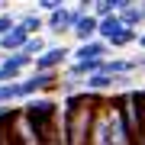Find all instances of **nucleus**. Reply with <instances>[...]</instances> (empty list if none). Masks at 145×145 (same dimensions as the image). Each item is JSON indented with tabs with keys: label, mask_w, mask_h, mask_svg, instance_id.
Returning a JSON list of instances; mask_svg holds the SVG:
<instances>
[{
	"label": "nucleus",
	"mask_w": 145,
	"mask_h": 145,
	"mask_svg": "<svg viewBox=\"0 0 145 145\" xmlns=\"http://www.w3.org/2000/svg\"><path fill=\"white\" fill-rule=\"evenodd\" d=\"M71 55H74V48H68V45H48V52H42L32 61V71H61Z\"/></svg>",
	"instance_id": "obj_1"
},
{
	"label": "nucleus",
	"mask_w": 145,
	"mask_h": 145,
	"mask_svg": "<svg viewBox=\"0 0 145 145\" xmlns=\"http://www.w3.org/2000/svg\"><path fill=\"white\" fill-rule=\"evenodd\" d=\"M78 16H81L78 7H61V10H55V13H48V16H45V29H48V32H55V36H65V32H71V29H74Z\"/></svg>",
	"instance_id": "obj_2"
},
{
	"label": "nucleus",
	"mask_w": 145,
	"mask_h": 145,
	"mask_svg": "<svg viewBox=\"0 0 145 145\" xmlns=\"http://www.w3.org/2000/svg\"><path fill=\"white\" fill-rule=\"evenodd\" d=\"M32 68V58L16 52V55H7L0 61V84H13V81H23V71Z\"/></svg>",
	"instance_id": "obj_3"
},
{
	"label": "nucleus",
	"mask_w": 145,
	"mask_h": 145,
	"mask_svg": "<svg viewBox=\"0 0 145 145\" xmlns=\"http://www.w3.org/2000/svg\"><path fill=\"white\" fill-rule=\"evenodd\" d=\"M110 42L103 39H90V42H81L78 48H74V55H71V61H106L110 58Z\"/></svg>",
	"instance_id": "obj_4"
},
{
	"label": "nucleus",
	"mask_w": 145,
	"mask_h": 145,
	"mask_svg": "<svg viewBox=\"0 0 145 145\" xmlns=\"http://www.w3.org/2000/svg\"><path fill=\"white\" fill-rule=\"evenodd\" d=\"M110 106V132H113V145H135L132 135H129V126H126V116L123 110H119L116 100H106Z\"/></svg>",
	"instance_id": "obj_5"
},
{
	"label": "nucleus",
	"mask_w": 145,
	"mask_h": 145,
	"mask_svg": "<svg viewBox=\"0 0 145 145\" xmlns=\"http://www.w3.org/2000/svg\"><path fill=\"white\" fill-rule=\"evenodd\" d=\"M90 145H113V132H110V106H106V100L97 106V119H93Z\"/></svg>",
	"instance_id": "obj_6"
},
{
	"label": "nucleus",
	"mask_w": 145,
	"mask_h": 145,
	"mask_svg": "<svg viewBox=\"0 0 145 145\" xmlns=\"http://www.w3.org/2000/svg\"><path fill=\"white\" fill-rule=\"evenodd\" d=\"M71 32H74V36H78L81 42H90V39H100V36H97V32H100V16H97V13H81Z\"/></svg>",
	"instance_id": "obj_7"
},
{
	"label": "nucleus",
	"mask_w": 145,
	"mask_h": 145,
	"mask_svg": "<svg viewBox=\"0 0 145 145\" xmlns=\"http://www.w3.org/2000/svg\"><path fill=\"white\" fill-rule=\"evenodd\" d=\"M26 42H29L26 29L16 23V29H10L3 39H0V55H16V52H23V48H26Z\"/></svg>",
	"instance_id": "obj_8"
},
{
	"label": "nucleus",
	"mask_w": 145,
	"mask_h": 145,
	"mask_svg": "<svg viewBox=\"0 0 145 145\" xmlns=\"http://www.w3.org/2000/svg\"><path fill=\"white\" fill-rule=\"evenodd\" d=\"M84 90H87V93H106V90H116V78H113V74H106V71L90 74V78L84 81Z\"/></svg>",
	"instance_id": "obj_9"
},
{
	"label": "nucleus",
	"mask_w": 145,
	"mask_h": 145,
	"mask_svg": "<svg viewBox=\"0 0 145 145\" xmlns=\"http://www.w3.org/2000/svg\"><path fill=\"white\" fill-rule=\"evenodd\" d=\"M119 29H126L123 26V16H119V13H106V16H100V32H97V36L103 42H110Z\"/></svg>",
	"instance_id": "obj_10"
},
{
	"label": "nucleus",
	"mask_w": 145,
	"mask_h": 145,
	"mask_svg": "<svg viewBox=\"0 0 145 145\" xmlns=\"http://www.w3.org/2000/svg\"><path fill=\"white\" fill-rule=\"evenodd\" d=\"M20 26L26 29V36H42V29H45V16H42L39 10H29L20 16Z\"/></svg>",
	"instance_id": "obj_11"
},
{
	"label": "nucleus",
	"mask_w": 145,
	"mask_h": 145,
	"mask_svg": "<svg viewBox=\"0 0 145 145\" xmlns=\"http://www.w3.org/2000/svg\"><path fill=\"white\" fill-rule=\"evenodd\" d=\"M123 16V26L126 29H135V32H142V26H145V7L142 3H132L126 13H119Z\"/></svg>",
	"instance_id": "obj_12"
},
{
	"label": "nucleus",
	"mask_w": 145,
	"mask_h": 145,
	"mask_svg": "<svg viewBox=\"0 0 145 145\" xmlns=\"http://www.w3.org/2000/svg\"><path fill=\"white\" fill-rule=\"evenodd\" d=\"M103 71L113 74V78H119V74H132L135 65H132V58H106V61H103Z\"/></svg>",
	"instance_id": "obj_13"
},
{
	"label": "nucleus",
	"mask_w": 145,
	"mask_h": 145,
	"mask_svg": "<svg viewBox=\"0 0 145 145\" xmlns=\"http://www.w3.org/2000/svg\"><path fill=\"white\" fill-rule=\"evenodd\" d=\"M139 42V32L135 29H119L113 39H110V48H126V45H135Z\"/></svg>",
	"instance_id": "obj_14"
},
{
	"label": "nucleus",
	"mask_w": 145,
	"mask_h": 145,
	"mask_svg": "<svg viewBox=\"0 0 145 145\" xmlns=\"http://www.w3.org/2000/svg\"><path fill=\"white\" fill-rule=\"evenodd\" d=\"M42 52H48V42L42 39V36H29V42H26V48H23V55H29L32 61L42 55Z\"/></svg>",
	"instance_id": "obj_15"
},
{
	"label": "nucleus",
	"mask_w": 145,
	"mask_h": 145,
	"mask_svg": "<svg viewBox=\"0 0 145 145\" xmlns=\"http://www.w3.org/2000/svg\"><path fill=\"white\" fill-rule=\"evenodd\" d=\"M81 87H84V81H74V78H65V74H61V87H58V90H61L65 97H74Z\"/></svg>",
	"instance_id": "obj_16"
},
{
	"label": "nucleus",
	"mask_w": 145,
	"mask_h": 145,
	"mask_svg": "<svg viewBox=\"0 0 145 145\" xmlns=\"http://www.w3.org/2000/svg\"><path fill=\"white\" fill-rule=\"evenodd\" d=\"M16 23H20V16H13V13H0V39H3L10 29H16Z\"/></svg>",
	"instance_id": "obj_17"
},
{
	"label": "nucleus",
	"mask_w": 145,
	"mask_h": 145,
	"mask_svg": "<svg viewBox=\"0 0 145 145\" xmlns=\"http://www.w3.org/2000/svg\"><path fill=\"white\" fill-rule=\"evenodd\" d=\"M39 3V13H55V10H61V7H68V0H36Z\"/></svg>",
	"instance_id": "obj_18"
},
{
	"label": "nucleus",
	"mask_w": 145,
	"mask_h": 145,
	"mask_svg": "<svg viewBox=\"0 0 145 145\" xmlns=\"http://www.w3.org/2000/svg\"><path fill=\"white\" fill-rule=\"evenodd\" d=\"M93 13H97V16H106V13H113V0H97Z\"/></svg>",
	"instance_id": "obj_19"
},
{
	"label": "nucleus",
	"mask_w": 145,
	"mask_h": 145,
	"mask_svg": "<svg viewBox=\"0 0 145 145\" xmlns=\"http://www.w3.org/2000/svg\"><path fill=\"white\" fill-rule=\"evenodd\" d=\"M132 65H135V71H145V52H139L132 58Z\"/></svg>",
	"instance_id": "obj_20"
},
{
	"label": "nucleus",
	"mask_w": 145,
	"mask_h": 145,
	"mask_svg": "<svg viewBox=\"0 0 145 145\" xmlns=\"http://www.w3.org/2000/svg\"><path fill=\"white\" fill-rule=\"evenodd\" d=\"M7 3H10V0H0V13H7Z\"/></svg>",
	"instance_id": "obj_21"
},
{
	"label": "nucleus",
	"mask_w": 145,
	"mask_h": 145,
	"mask_svg": "<svg viewBox=\"0 0 145 145\" xmlns=\"http://www.w3.org/2000/svg\"><path fill=\"white\" fill-rule=\"evenodd\" d=\"M142 7H145V0H142Z\"/></svg>",
	"instance_id": "obj_22"
}]
</instances>
